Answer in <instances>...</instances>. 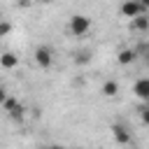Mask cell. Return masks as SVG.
I'll return each instance as SVG.
<instances>
[{
  "mask_svg": "<svg viewBox=\"0 0 149 149\" xmlns=\"http://www.w3.org/2000/svg\"><path fill=\"white\" fill-rule=\"evenodd\" d=\"M88 28H91V19L86 14H74L70 19V33L72 35H84V33H88Z\"/></svg>",
  "mask_w": 149,
  "mask_h": 149,
  "instance_id": "obj_1",
  "label": "cell"
},
{
  "mask_svg": "<svg viewBox=\"0 0 149 149\" xmlns=\"http://www.w3.org/2000/svg\"><path fill=\"white\" fill-rule=\"evenodd\" d=\"M147 9L137 2V0H123L121 2V16H126V19H133V16H137V14H144Z\"/></svg>",
  "mask_w": 149,
  "mask_h": 149,
  "instance_id": "obj_2",
  "label": "cell"
},
{
  "mask_svg": "<svg viewBox=\"0 0 149 149\" xmlns=\"http://www.w3.org/2000/svg\"><path fill=\"white\" fill-rule=\"evenodd\" d=\"M35 63H37L40 68H51V63H54L51 49H49V47H37V49H35Z\"/></svg>",
  "mask_w": 149,
  "mask_h": 149,
  "instance_id": "obj_3",
  "label": "cell"
},
{
  "mask_svg": "<svg viewBox=\"0 0 149 149\" xmlns=\"http://www.w3.org/2000/svg\"><path fill=\"white\" fill-rule=\"evenodd\" d=\"M112 135L119 144H130V130L121 123H112Z\"/></svg>",
  "mask_w": 149,
  "mask_h": 149,
  "instance_id": "obj_4",
  "label": "cell"
},
{
  "mask_svg": "<svg viewBox=\"0 0 149 149\" xmlns=\"http://www.w3.org/2000/svg\"><path fill=\"white\" fill-rule=\"evenodd\" d=\"M133 91H135V95H137L142 102H147V100H149V79H147V77L137 79L135 86H133Z\"/></svg>",
  "mask_w": 149,
  "mask_h": 149,
  "instance_id": "obj_5",
  "label": "cell"
},
{
  "mask_svg": "<svg viewBox=\"0 0 149 149\" xmlns=\"http://www.w3.org/2000/svg\"><path fill=\"white\" fill-rule=\"evenodd\" d=\"M0 65H2L5 70H12V68L19 65V56L12 54V51H5V54H0Z\"/></svg>",
  "mask_w": 149,
  "mask_h": 149,
  "instance_id": "obj_6",
  "label": "cell"
},
{
  "mask_svg": "<svg viewBox=\"0 0 149 149\" xmlns=\"http://www.w3.org/2000/svg\"><path fill=\"white\" fill-rule=\"evenodd\" d=\"M100 93H102L105 98H114V95L119 93V84H116L114 79H107V81L102 84V88H100Z\"/></svg>",
  "mask_w": 149,
  "mask_h": 149,
  "instance_id": "obj_7",
  "label": "cell"
},
{
  "mask_svg": "<svg viewBox=\"0 0 149 149\" xmlns=\"http://www.w3.org/2000/svg\"><path fill=\"white\" fill-rule=\"evenodd\" d=\"M135 58H137L135 49H121V51H119V56H116V61H119L121 65H128V63H133Z\"/></svg>",
  "mask_w": 149,
  "mask_h": 149,
  "instance_id": "obj_8",
  "label": "cell"
},
{
  "mask_svg": "<svg viewBox=\"0 0 149 149\" xmlns=\"http://www.w3.org/2000/svg\"><path fill=\"white\" fill-rule=\"evenodd\" d=\"M130 21H133V26H135L140 33H144V30L149 28V19H147V14H137V16H133Z\"/></svg>",
  "mask_w": 149,
  "mask_h": 149,
  "instance_id": "obj_9",
  "label": "cell"
},
{
  "mask_svg": "<svg viewBox=\"0 0 149 149\" xmlns=\"http://www.w3.org/2000/svg\"><path fill=\"white\" fill-rule=\"evenodd\" d=\"M91 61V51L88 49H84V51H79L77 56H74V65H86Z\"/></svg>",
  "mask_w": 149,
  "mask_h": 149,
  "instance_id": "obj_10",
  "label": "cell"
},
{
  "mask_svg": "<svg viewBox=\"0 0 149 149\" xmlns=\"http://www.w3.org/2000/svg\"><path fill=\"white\" fill-rule=\"evenodd\" d=\"M16 105H19V100H16V98H12V95H7V98L2 100V109H5V112H12Z\"/></svg>",
  "mask_w": 149,
  "mask_h": 149,
  "instance_id": "obj_11",
  "label": "cell"
},
{
  "mask_svg": "<svg viewBox=\"0 0 149 149\" xmlns=\"http://www.w3.org/2000/svg\"><path fill=\"white\" fill-rule=\"evenodd\" d=\"M9 119H14V121H21V119H23V105H21V102L9 112Z\"/></svg>",
  "mask_w": 149,
  "mask_h": 149,
  "instance_id": "obj_12",
  "label": "cell"
},
{
  "mask_svg": "<svg viewBox=\"0 0 149 149\" xmlns=\"http://www.w3.org/2000/svg\"><path fill=\"white\" fill-rule=\"evenodd\" d=\"M9 30H12V23L9 21H0V37L9 35Z\"/></svg>",
  "mask_w": 149,
  "mask_h": 149,
  "instance_id": "obj_13",
  "label": "cell"
},
{
  "mask_svg": "<svg viewBox=\"0 0 149 149\" xmlns=\"http://www.w3.org/2000/svg\"><path fill=\"white\" fill-rule=\"evenodd\" d=\"M16 2H19V5H21V7H28V5H33V2H35V0H16Z\"/></svg>",
  "mask_w": 149,
  "mask_h": 149,
  "instance_id": "obj_14",
  "label": "cell"
},
{
  "mask_svg": "<svg viewBox=\"0 0 149 149\" xmlns=\"http://www.w3.org/2000/svg\"><path fill=\"white\" fill-rule=\"evenodd\" d=\"M5 98H7V91L0 86V105H2V100H5Z\"/></svg>",
  "mask_w": 149,
  "mask_h": 149,
  "instance_id": "obj_15",
  "label": "cell"
},
{
  "mask_svg": "<svg viewBox=\"0 0 149 149\" xmlns=\"http://www.w3.org/2000/svg\"><path fill=\"white\" fill-rule=\"evenodd\" d=\"M137 2H140V5L144 7V9H147V5H149V0H137Z\"/></svg>",
  "mask_w": 149,
  "mask_h": 149,
  "instance_id": "obj_16",
  "label": "cell"
},
{
  "mask_svg": "<svg viewBox=\"0 0 149 149\" xmlns=\"http://www.w3.org/2000/svg\"><path fill=\"white\" fill-rule=\"evenodd\" d=\"M44 149H65V147H61V144H54V147H44Z\"/></svg>",
  "mask_w": 149,
  "mask_h": 149,
  "instance_id": "obj_17",
  "label": "cell"
},
{
  "mask_svg": "<svg viewBox=\"0 0 149 149\" xmlns=\"http://www.w3.org/2000/svg\"><path fill=\"white\" fill-rule=\"evenodd\" d=\"M130 149H140V147H135V144H133V147H130Z\"/></svg>",
  "mask_w": 149,
  "mask_h": 149,
  "instance_id": "obj_18",
  "label": "cell"
},
{
  "mask_svg": "<svg viewBox=\"0 0 149 149\" xmlns=\"http://www.w3.org/2000/svg\"><path fill=\"white\" fill-rule=\"evenodd\" d=\"M79 149H81V147H79Z\"/></svg>",
  "mask_w": 149,
  "mask_h": 149,
  "instance_id": "obj_19",
  "label": "cell"
}]
</instances>
